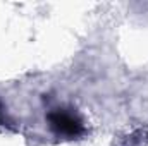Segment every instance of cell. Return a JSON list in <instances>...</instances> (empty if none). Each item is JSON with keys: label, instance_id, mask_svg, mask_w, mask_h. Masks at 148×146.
<instances>
[{"label": "cell", "instance_id": "cell-1", "mask_svg": "<svg viewBox=\"0 0 148 146\" xmlns=\"http://www.w3.org/2000/svg\"><path fill=\"white\" fill-rule=\"evenodd\" d=\"M47 119H48V124H50L52 131L59 136L74 139V138H79L84 132V124H83L81 117L73 110L53 108L47 115Z\"/></svg>", "mask_w": 148, "mask_h": 146}, {"label": "cell", "instance_id": "cell-2", "mask_svg": "<svg viewBox=\"0 0 148 146\" xmlns=\"http://www.w3.org/2000/svg\"><path fill=\"white\" fill-rule=\"evenodd\" d=\"M7 122V119H5V112L2 108V103H0V124H5Z\"/></svg>", "mask_w": 148, "mask_h": 146}]
</instances>
